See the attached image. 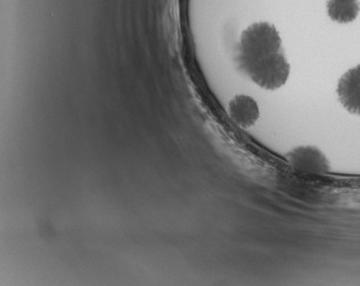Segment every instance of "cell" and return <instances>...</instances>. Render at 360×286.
<instances>
[{"label": "cell", "instance_id": "1", "mask_svg": "<svg viewBox=\"0 0 360 286\" xmlns=\"http://www.w3.org/2000/svg\"><path fill=\"white\" fill-rule=\"evenodd\" d=\"M238 63L240 71L266 90L283 87L290 75L279 32L267 22L252 24L242 32Z\"/></svg>", "mask_w": 360, "mask_h": 286}, {"label": "cell", "instance_id": "4", "mask_svg": "<svg viewBox=\"0 0 360 286\" xmlns=\"http://www.w3.org/2000/svg\"><path fill=\"white\" fill-rule=\"evenodd\" d=\"M229 115L240 128L255 125L259 118V106L249 95H238L231 99L229 106Z\"/></svg>", "mask_w": 360, "mask_h": 286}, {"label": "cell", "instance_id": "2", "mask_svg": "<svg viewBox=\"0 0 360 286\" xmlns=\"http://www.w3.org/2000/svg\"><path fill=\"white\" fill-rule=\"evenodd\" d=\"M288 163L297 173L325 175L330 172V163L316 147H297L288 154Z\"/></svg>", "mask_w": 360, "mask_h": 286}, {"label": "cell", "instance_id": "3", "mask_svg": "<svg viewBox=\"0 0 360 286\" xmlns=\"http://www.w3.org/2000/svg\"><path fill=\"white\" fill-rule=\"evenodd\" d=\"M338 95L347 111L360 116V65L349 69L339 81Z\"/></svg>", "mask_w": 360, "mask_h": 286}, {"label": "cell", "instance_id": "5", "mask_svg": "<svg viewBox=\"0 0 360 286\" xmlns=\"http://www.w3.org/2000/svg\"><path fill=\"white\" fill-rule=\"evenodd\" d=\"M360 12L359 0H328V13L333 21L350 23Z\"/></svg>", "mask_w": 360, "mask_h": 286}]
</instances>
